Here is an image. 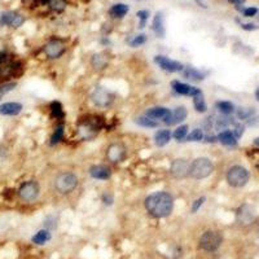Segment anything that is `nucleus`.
I'll use <instances>...</instances> for the list:
<instances>
[{"label":"nucleus","mask_w":259,"mask_h":259,"mask_svg":"<svg viewBox=\"0 0 259 259\" xmlns=\"http://www.w3.org/2000/svg\"><path fill=\"white\" fill-rule=\"evenodd\" d=\"M253 113H254L253 109H245V108H240L237 110V115L240 119H249L253 115Z\"/></svg>","instance_id":"obj_38"},{"label":"nucleus","mask_w":259,"mask_h":259,"mask_svg":"<svg viewBox=\"0 0 259 259\" xmlns=\"http://www.w3.org/2000/svg\"><path fill=\"white\" fill-rule=\"evenodd\" d=\"M205 141H207V143H214L215 141V137L213 136H204Z\"/></svg>","instance_id":"obj_47"},{"label":"nucleus","mask_w":259,"mask_h":259,"mask_svg":"<svg viewBox=\"0 0 259 259\" xmlns=\"http://www.w3.org/2000/svg\"><path fill=\"white\" fill-rule=\"evenodd\" d=\"M25 22L23 16H21L17 12L13 11H7L0 13V26H9V27H20L22 26Z\"/></svg>","instance_id":"obj_9"},{"label":"nucleus","mask_w":259,"mask_h":259,"mask_svg":"<svg viewBox=\"0 0 259 259\" xmlns=\"http://www.w3.org/2000/svg\"><path fill=\"white\" fill-rule=\"evenodd\" d=\"M99 131V125L95 123L93 121H85V122H82L79 126H78V132L81 135L83 139H91Z\"/></svg>","instance_id":"obj_15"},{"label":"nucleus","mask_w":259,"mask_h":259,"mask_svg":"<svg viewBox=\"0 0 259 259\" xmlns=\"http://www.w3.org/2000/svg\"><path fill=\"white\" fill-rule=\"evenodd\" d=\"M188 115V110L185 107H178L175 108L174 110L170 111V114L167 115V118L163 121V122L169 125V126H174V125H178V123L183 122Z\"/></svg>","instance_id":"obj_14"},{"label":"nucleus","mask_w":259,"mask_h":259,"mask_svg":"<svg viewBox=\"0 0 259 259\" xmlns=\"http://www.w3.org/2000/svg\"><path fill=\"white\" fill-rule=\"evenodd\" d=\"M127 12H129V7H127L126 4H114L113 7L109 9V15L113 17V19H122L125 16L127 15Z\"/></svg>","instance_id":"obj_25"},{"label":"nucleus","mask_w":259,"mask_h":259,"mask_svg":"<svg viewBox=\"0 0 259 259\" xmlns=\"http://www.w3.org/2000/svg\"><path fill=\"white\" fill-rule=\"evenodd\" d=\"M171 132L169 130H159L158 132L155 133L154 136V143L157 147H165L170 143L171 140Z\"/></svg>","instance_id":"obj_24"},{"label":"nucleus","mask_w":259,"mask_h":259,"mask_svg":"<svg viewBox=\"0 0 259 259\" xmlns=\"http://www.w3.org/2000/svg\"><path fill=\"white\" fill-rule=\"evenodd\" d=\"M91 100L92 103L96 105V107L100 108H108L113 103L114 100V96H113V93L110 91H108L107 88H104V87H97L95 91L91 95Z\"/></svg>","instance_id":"obj_7"},{"label":"nucleus","mask_w":259,"mask_h":259,"mask_svg":"<svg viewBox=\"0 0 259 259\" xmlns=\"http://www.w3.org/2000/svg\"><path fill=\"white\" fill-rule=\"evenodd\" d=\"M202 139H204V132L201 129H194L189 135H187V141H201Z\"/></svg>","instance_id":"obj_37"},{"label":"nucleus","mask_w":259,"mask_h":259,"mask_svg":"<svg viewBox=\"0 0 259 259\" xmlns=\"http://www.w3.org/2000/svg\"><path fill=\"white\" fill-rule=\"evenodd\" d=\"M237 222L240 224H250L253 223L256 214H254V209L249 205H242V206L237 210Z\"/></svg>","instance_id":"obj_16"},{"label":"nucleus","mask_w":259,"mask_h":259,"mask_svg":"<svg viewBox=\"0 0 259 259\" xmlns=\"http://www.w3.org/2000/svg\"><path fill=\"white\" fill-rule=\"evenodd\" d=\"M213 171H214V165L210 159L206 157H200L191 163L188 175L196 180H201V179L209 178L213 174Z\"/></svg>","instance_id":"obj_2"},{"label":"nucleus","mask_w":259,"mask_h":259,"mask_svg":"<svg viewBox=\"0 0 259 259\" xmlns=\"http://www.w3.org/2000/svg\"><path fill=\"white\" fill-rule=\"evenodd\" d=\"M242 29L244 30H256L257 26L253 23H242Z\"/></svg>","instance_id":"obj_44"},{"label":"nucleus","mask_w":259,"mask_h":259,"mask_svg":"<svg viewBox=\"0 0 259 259\" xmlns=\"http://www.w3.org/2000/svg\"><path fill=\"white\" fill-rule=\"evenodd\" d=\"M149 12L148 11H139L137 12V17L140 19V23H139V27H144L145 22H147V20H148Z\"/></svg>","instance_id":"obj_40"},{"label":"nucleus","mask_w":259,"mask_h":259,"mask_svg":"<svg viewBox=\"0 0 259 259\" xmlns=\"http://www.w3.org/2000/svg\"><path fill=\"white\" fill-rule=\"evenodd\" d=\"M107 158L111 163L123 162L126 158V148L121 143H113L108 147Z\"/></svg>","instance_id":"obj_8"},{"label":"nucleus","mask_w":259,"mask_h":259,"mask_svg":"<svg viewBox=\"0 0 259 259\" xmlns=\"http://www.w3.org/2000/svg\"><path fill=\"white\" fill-rule=\"evenodd\" d=\"M216 108L224 115H228L235 111V107H233V104L230 103V101H219V103H216Z\"/></svg>","instance_id":"obj_30"},{"label":"nucleus","mask_w":259,"mask_h":259,"mask_svg":"<svg viewBox=\"0 0 259 259\" xmlns=\"http://www.w3.org/2000/svg\"><path fill=\"white\" fill-rule=\"evenodd\" d=\"M22 111V104L20 103H5L0 105V115L15 117Z\"/></svg>","instance_id":"obj_18"},{"label":"nucleus","mask_w":259,"mask_h":259,"mask_svg":"<svg viewBox=\"0 0 259 259\" xmlns=\"http://www.w3.org/2000/svg\"><path fill=\"white\" fill-rule=\"evenodd\" d=\"M154 61L161 69L169 71V73H178V71H181L184 69L183 64H180L179 61H174V60L169 59L166 56H155Z\"/></svg>","instance_id":"obj_10"},{"label":"nucleus","mask_w":259,"mask_h":259,"mask_svg":"<svg viewBox=\"0 0 259 259\" xmlns=\"http://www.w3.org/2000/svg\"><path fill=\"white\" fill-rule=\"evenodd\" d=\"M189 166L191 163L184 158H178L175 159L174 162L171 163V175L175 176L176 179H181L185 178L189 173Z\"/></svg>","instance_id":"obj_12"},{"label":"nucleus","mask_w":259,"mask_h":259,"mask_svg":"<svg viewBox=\"0 0 259 259\" xmlns=\"http://www.w3.org/2000/svg\"><path fill=\"white\" fill-rule=\"evenodd\" d=\"M228 1H230V3H232V4H235V5H237V7H238V5H241V4L244 3L245 0H228Z\"/></svg>","instance_id":"obj_46"},{"label":"nucleus","mask_w":259,"mask_h":259,"mask_svg":"<svg viewBox=\"0 0 259 259\" xmlns=\"http://www.w3.org/2000/svg\"><path fill=\"white\" fill-rule=\"evenodd\" d=\"M16 87H17V83H16V82H7V83L0 86V101H1V99H3L7 93L13 91Z\"/></svg>","instance_id":"obj_33"},{"label":"nucleus","mask_w":259,"mask_h":259,"mask_svg":"<svg viewBox=\"0 0 259 259\" xmlns=\"http://www.w3.org/2000/svg\"><path fill=\"white\" fill-rule=\"evenodd\" d=\"M145 209L154 218H166L174 209V197L167 192H155L145 200Z\"/></svg>","instance_id":"obj_1"},{"label":"nucleus","mask_w":259,"mask_h":259,"mask_svg":"<svg viewBox=\"0 0 259 259\" xmlns=\"http://www.w3.org/2000/svg\"><path fill=\"white\" fill-rule=\"evenodd\" d=\"M89 175L93 179H100V180H107L111 176V171L104 165H95L89 167Z\"/></svg>","instance_id":"obj_19"},{"label":"nucleus","mask_w":259,"mask_h":259,"mask_svg":"<svg viewBox=\"0 0 259 259\" xmlns=\"http://www.w3.org/2000/svg\"><path fill=\"white\" fill-rule=\"evenodd\" d=\"M41 193V185L35 180L25 181L19 188V197L23 202H33Z\"/></svg>","instance_id":"obj_6"},{"label":"nucleus","mask_w":259,"mask_h":259,"mask_svg":"<svg viewBox=\"0 0 259 259\" xmlns=\"http://www.w3.org/2000/svg\"><path fill=\"white\" fill-rule=\"evenodd\" d=\"M231 125H235V121L228 117H220L215 121V129L216 130H227Z\"/></svg>","instance_id":"obj_31"},{"label":"nucleus","mask_w":259,"mask_h":259,"mask_svg":"<svg viewBox=\"0 0 259 259\" xmlns=\"http://www.w3.org/2000/svg\"><path fill=\"white\" fill-rule=\"evenodd\" d=\"M8 56L5 52H0V64H3L4 61H7Z\"/></svg>","instance_id":"obj_45"},{"label":"nucleus","mask_w":259,"mask_h":259,"mask_svg":"<svg viewBox=\"0 0 259 259\" xmlns=\"http://www.w3.org/2000/svg\"><path fill=\"white\" fill-rule=\"evenodd\" d=\"M204 202H205V197H200L198 200H196L194 202H193L192 207H191V211H192V213H197L198 209L204 205Z\"/></svg>","instance_id":"obj_41"},{"label":"nucleus","mask_w":259,"mask_h":259,"mask_svg":"<svg viewBox=\"0 0 259 259\" xmlns=\"http://www.w3.org/2000/svg\"><path fill=\"white\" fill-rule=\"evenodd\" d=\"M249 178H250L249 171L245 167L238 166V165L230 167L226 175L227 183L233 188H242V187H245L248 184Z\"/></svg>","instance_id":"obj_4"},{"label":"nucleus","mask_w":259,"mask_h":259,"mask_svg":"<svg viewBox=\"0 0 259 259\" xmlns=\"http://www.w3.org/2000/svg\"><path fill=\"white\" fill-rule=\"evenodd\" d=\"M170 111L167 108H163V107H157V108H151V109H148L147 110V117H149V118L152 119H162V121H165V119L167 118V115L170 114Z\"/></svg>","instance_id":"obj_21"},{"label":"nucleus","mask_w":259,"mask_h":259,"mask_svg":"<svg viewBox=\"0 0 259 259\" xmlns=\"http://www.w3.org/2000/svg\"><path fill=\"white\" fill-rule=\"evenodd\" d=\"M51 7L52 11L55 12H63L66 7V1L65 0H48V3H47Z\"/></svg>","instance_id":"obj_35"},{"label":"nucleus","mask_w":259,"mask_h":259,"mask_svg":"<svg viewBox=\"0 0 259 259\" xmlns=\"http://www.w3.org/2000/svg\"><path fill=\"white\" fill-rule=\"evenodd\" d=\"M51 114L55 117V118H63L64 117V109H63V105H61V103H59V101H53V103H51Z\"/></svg>","instance_id":"obj_32"},{"label":"nucleus","mask_w":259,"mask_h":259,"mask_svg":"<svg viewBox=\"0 0 259 259\" xmlns=\"http://www.w3.org/2000/svg\"><path fill=\"white\" fill-rule=\"evenodd\" d=\"M256 97L258 99V101H259V87L257 88V91H256Z\"/></svg>","instance_id":"obj_48"},{"label":"nucleus","mask_w":259,"mask_h":259,"mask_svg":"<svg viewBox=\"0 0 259 259\" xmlns=\"http://www.w3.org/2000/svg\"><path fill=\"white\" fill-rule=\"evenodd\" d=\"M193 105H194V109H196L198 113H205V111H206L207 107L202 93L197 95V96H193Z\"/></svg>","instance_id":"obj_28"},{"label":"nucleus","mask_w":259,"mask_h":259,"mask_svg":"<svg viewBox=\"0 0 259 259\" xmlns=\"http://www.w3.org/2000/svg\"><path fill=\"white\" fill-rule=\"evenodd\" d=\"M44 53L48 59H59L65 53V44L61 41H51L44 45Z\"/></svg>","instance_id":"obj_13"},{"label":"nucleus","mask_w":259,"mask_h":259,"mask_svg":"<svg viewBox=\"0 0 259 259\" xmlns=\"http://www.w3.org/2000/svg\"><path fill=\"white\" fill-rule=\"evenodd\" d=\"M135 122L139 125V126L141 127H147V129H155V127H158V122H155L154 119L149 118V117H139V118H136V121Z\"/></svg>","instance_id":"obj_29"},{"label":"nucleus","mask_w":259,"mask_h":259,"mask_svg":"<svg viewBox=\"0 0 259 259\" xmlns=\"http://www.w3.org/2000/svg\"><path fill=\"white\" fill-rule=\"evenodd\" d=\"M21 70V65L16 61H4L3 64H0V81L4 79H9L19 74V71Z\"/></svg>","instance_id":"obj_11"},{"label":"nucleus","mask_w":259,"mask_h":259,"mask_svg":"<svg viewBox=\"0 0 259 259\" xmlns=\"http://www.w3.org/2000/svg\"><path fill=\"white\" fill-rule=\"evenodd\" d=\"M78 176L74 173H61L53 180V187L55 191L60 194H69L78 187Z\"/></svg>","instance_id":"obj_3"},{"label":"nucleus","mask_w":259,"mask_h":259,"mask_svg":"<svg viewBox=\"0 0 259 259\" xmlns=\"http://www.w3.org/2000/svg\"><path fill=\"white\" fill-rule=\"evenodd\" d=\"M242 13H244L245 17H254V16L258 13V9L254 7H250V8H246V9H244L242 11Z\"/></svg>","instance_id":"obj_42"},{"label":"nucleus","mask_w":259,"mask_h":259,"mask_svg":"<svg viewBox=\"0 0 259 259\" xmlns=\"http://www.w3.org/2000/svg\"><path fill=\"white\" fill-rule=\"evenodd\" d=\"M223 237L218 231H206L200 238V248L205 252L213 253L222 245Z\"/></svg>","instance_id":"obj_5"},{"label":"nucleus","mask_w":259,"mask_h":259,"mask_svg":"<svg viewBox=\"0 0 259 259\" xmlns=\"http://www.w3.org/2000/svg\"><path fill=\"white\" fill-rule=\"evenodd\" d=\"M254 144L259 145V137H258V139H256V141H254Z\"/></svg>","instance_id":"obj_49"},{"label":"nucleus","mask_w":259,"mask_h":259,"mask_svg":"<svg viewBox=\"0 0 259 259\" xmlns=\"http://www.w3.org/2000/svg\"><path fill=\"white\" fill-rule=\"evenodd\" d=\"M103 201L105 205H111L113 204V196H111L110 193H104Z\"/></svg>","instance_id":"obj_43"},{"label":"nucleus","mask_w":259,"mask_h":259,"mask_svg":"<svg viewBox=\"0 0 259 259\" xmlns=\"http://www.w3.org/2000/svg\"><path fill=\"white\" fill-rule=\"evenodd\" d=\"M49 240H51V233H49V231L47 230L39 231V232L35 233L33 236V238H31V241H33L34 244L37 245H44L45 242Z\"/></svg>","instance_id":"obj_27"},{"label":"nucleus","mask_w":259,"mask_h":259,"mask_svg":"<svg viewBox=\"0 0 259 259\" xmlns=\"http://www.w3.org/2000/svg\"><path fill=\"white\" fill-rule=\"evenodd\" d=\"M171 86H173V88H174L175 92L179 93V95H184V96H197V95L202 93L201 89L194 88L192 86L185 85V83H181V82L178 81L173 82Z\"/></svg>","instance_id":"obj_17"},{"label":"nucleus","mask_w":259,"mask_h":259,"mask_svg":"<svg viewBox=\"0 0 259 259\" xmlns=\"http://www.w3.org/2000/svg\"><path fill=\"white\" fill-rule=\"evenodd\" d=\"M181 75L185 78V79H189V81L193 82H200L204 81L205 79V74L202 71L197 70L194 67H184L183 70H181Z\"/></svg>","instance_id":"obj_20"},{"label":"nucleus","mask_w":259,"mask_h":259,"mask_svg":"<svg viewBox=\"0 0 259 259\" xmlns=\"http://www.w3.org/2000/svg\"><path fill=\"white\" fill-rule=\"evenodd\" d=\"M63 136H64V126L61 125V126L57 127L55 132H53V135H52V137H51V141H49V144L56 145L57 143H60V141H61Z\"/></svg>","instance_id":"obj_36"},{"label":"nucleus","mask_w":259,"mask_h":259,"mask_svg":"<svg viewBox=\"0 0 259 259\" xmlns=\"http://www.w3.org/2000/svg\"><path fill=\"white\" fill-rule=\"evenodd\" d=\"M145 42H147V37L145 35H137L132 39V41L130 42V45L131 47H139V45L144 44Z\"/></svg>","instance_id":"obj_39"},{"label":"nucleus","mask_w":259,"mask_h":259,"mask_svg":"<svg viewBox=\"0 0 259 259\" xmlns=\"http://www.w3.org/2000/svg\"><path fill=\"white\" fill-rule=\"evenodd\" d=\"M218 140L220 144L226 145V147H235L237 144V139L236 136L233 135L232 131H222V132L218 135Z\"/></svg>","instance_id":"obj_23"},{"label":"nucleus","mask_w":259,"mask_h":259,"mask_svg":"<svg viewBox=\"0 0 259 259\" xmlns=\"http://www.w3.org/2000/svg\"><path fill=\"white\" fill-rule=\"evenodd\" d=\"M173 135V137H174L175 140H178V141H181L183 139H185L187 137V135H188V126H180L178 127V129L175 130L174 132L171 133Z\"/></svg>","instance_id":"obj_34"},{"label":"nucleus","mask_w":259,"mask_h":259,"mask_svg":"<svg viewBox=\"0 0 259 259\" xmlns=\"http://www.w3.org/2000/svg\"><path fill=\"white\" fill-rule=\"evenodd\" d=\"M91 64L95 70H103L108 65V57L104 53H95L91 59Z\"/></svg>","instance_id":"obj_26"},{"label":"nucleus","mask_w":259,"mask_h":259,"mask_svg":"<svg viewBox=\"0 0 259 259\" xmlns=\"http://www.w3.org/2000/svg\"><path fill=\"white\" fill-rule=\"evenodd\" d=\"M152 30L158 38L165 37V23H163V15L161 12H158L153 19Z\"/></svg>","instance_id":"obj_22"}]
</instances>
